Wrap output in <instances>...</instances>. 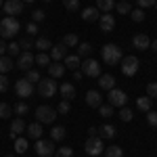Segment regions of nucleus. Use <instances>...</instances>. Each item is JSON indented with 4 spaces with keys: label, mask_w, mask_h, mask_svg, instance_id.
Listing matches in <instances>:
<instances>
[{
    "label": "nucleus",
    "mask_w": 157,
    "mask_h": 157,
    "mask_svg": "<svg viewBox=\"0 0 157 157\" xmlns=\"http://www.w3.org/2000/svg\"><path fill=\"white\" fill-rule=\"evenodd\" d=\"M19 29H21V25H19V21H17V17H9V15H6V17L0 21V38H2V40L15 38Z\"/></svg>",
    "instance_id": "1"
},
{
    "label": "nucleus",
    "mask_w": 157,
    "mask_h": 157,
    "mask_svg": "<svg viewBox=\"0 0 157 157\" xmlns=\"http://www.w3.org/2000/svg\"><path fill=\"white\" fill-rule=\"evenodd\" d=\"M101 57H103V61H105L107 65H117L124 55H121V48L117 44H105V46L101 48Z\"/></svg>",
    "instance_id": "2"
},
{
    "label": "nucleus",
    "mask_w": 157,
    "mask_h": 157,
    "mask_svg": "<svg viewBox=\"0 0 157 157\" xmlns=\"http://www.w3.org/2000/svg\"><path fill=\"white\" fill-rule=\"evenodd\" d=\"M57 90H59V86H57V80H52V78L38 82V94L42 98H52L57 94Z\"/></svg>",
    "instance_id": "3"
},
{
    "label": "nucleus",
    "mask_w": 157,
    "mask_h": 157,
    "mask_svg": "<svg viewBox=\"0 0 157 157\" xmlns=\"http://www.w3.org/2000/svg\"><path fill=\"white\" fill-rule=\"evenodd\" d=\"M84 151L88 153V155H92V157L101 155V153L105 151L103 138H101V136H88V138H86V143H84Z\"/></svg>",
    "instance_id": "4"
},
{
    "label": "nucleus",
    "mask_w": 157,
    "mask_h": 157,
    "mask_svg": "<svg viewBox=\"0 0 157 157\" xmlns=\"http://www.w3.org/2000/svg\"><path fill=\"white\" fill-rule=\"evenodd\" d=\"M34 115H36V121H40V124H52L55 117H57V111L46 107V105H40V107H36Z\"/></svg>",
    "instance_id": "5"
},
{
    "label": "nucleus",
    "mask_w": 157,
    "mask_h": 157,
    "mask_svg": "<svg viewBox=\"0 0 157 157\" xmlns=\"http://www.w3.org/2000/svg\"><path fill=\"white\" fill-rule=\"evenodd\" d=\"M15 94L21 98H29L34 94V84L29 82V80H17V84H15Z\"/></svg>",
    "instance_id": "6"
},
{
    "label": "nucleus",
    "mask_w": 157,
    "mask_h": 157,
    "mask_svg": "<svg viewBox=\"0 0 157 157\" xmlns=\"http://www.w3.org/2000/svg\"><path fill=\"white\" fill-rule=\"evenodd\" d=\"M138 63L140 61L136 59V57H121V73L128 75V78H132L134 73L138 71Z\"/></svg>",
    "instance_id": "7"
},
{
    "label": "nucleus",
    "mask_w": 157,
    "mask_h": 157,
    "mask_svg": "<svg viewBox=\"0 0 157 157\" xmlns=\"http://www.w3.org/2000/svg\"><path fill=\"white\" fill-rule=\"evenodd\" d=\"M109 105L115 109V107H126V103H128V97H126V92L124 90H117V88H113V90H109Z\"/></svg>",
    "instance_id": "8"
},
{
    "label": "nucleus",
    "mask_w": 157,
    "mask_h": 157,
    "mask_svg": "<svg viewBox=\"0 0 157 157\" xmlns=\"http://www.w3.org/2000/svg\"><path fill=\"white\" fill-rule=\"evenodd\" d=\"M82 73L88 75V78H98L101 75V63L94 59H86L82 63Z\"/></svg>",
    "instance_id": "9"
},
{
    "label": "nucleus",
    "mask_w": 157,
    "mask_h": 157,
    "mask_svg": "<svg viewBox=\"0 0 157 157\" xmlns=\"http://www.w3.org/2000/svg\"><path fill=\"white\" fill-rule=\"evenodd\" d=\"M2 9L9 17H19L23 13V0H6L2 4Z\"/></svg>",
    "instance_id": "10"
},
{
    "label": "nucleus",
    "mask_w": 157,
    "mask_h": 157,
    "mask_svg": "<svg viewBox=\"0 0 157 157\" xmlns=\"http://www.w3.org/2000/svg\"><path fill=\"white\" fill-rule=\"evenodd\" d=\"M36 153L40 157H50L55 153V147H52V140H44V138H38L36 140Z\"/></svg>",
    "instance_id": "11"
},
{
    "label": "nucleus",
    "mask_w": 157,
    "mask_h": 157,
    "mask_svg": "<svg viewBox=\"0 0 157 157\" xmlns=\"http://www.w3.org/2000/svg\"><path fill=\"white\" fill-rule=\"evenodd\" d=\"M34 63H36V57H34L32 52H21L19 59H17V67H19L21 71H29Z\"/></svg>",
    "instance_id": "12"
},
{
    "label": "nucleus",
    "mask_w": 157,
    "mask_h": 157,
    "mask_svg": "<svg viewBox=\"0 0 157 157\" xmlns=\"http://www.w3.org/2000/svg\"><path fill=\"white\" fill-rule=\"evenodd\" d=\"M98 21H101V29L109 34V32H113V27H115V17L111 15V13H103L101 17H98Z\"/></svg>",
    "instance_id": "13"
},
{
    "label": "nucleus",
    "mask_w": 157,
    "mask_h": 157,
    "mask_svg": "<svg viewBox=\"0 0 157 157\" xmlns=\"http://www.w3.org/2000/svg\"><path fill=\"white\" fill-rule=\"evenodd\" d=\"M132 46L136 50H147L149 46H151V40H149L147 34H136V36L132 38Z\"/></svg>",
    "instance_id": "14"
},
{
    "label": "nucleus",
    "mask_w": 157,
    "mask_h": 157,
    "mask_svg": "<svg viewBox=\"0 0 157 157\" xmlns=\"http://www.w3.org/2000/svg\"><path fill=\"white\" fill-rule=\"evenodd\" d=\"M98 86H101V90H113L115 88V78L111 75V73H101L98 75Z\"/></svg>",
    "instance_id": "15"
},
{
    "label": "nucleus",
    "mask_w": 157,
    "mask_h": 157,
    "mask_svg": "<svg viewBox=\"0 0 157 157\" xmlns=\"http://www.w3.org/2000/svg\"><path fill=\"white\" fill-rule=\"evenodd\" d=\"M67 57V46L61 42V44H52V48H50V59L52 61H63Z\"/></svg>",
    "instance_id": "16"
},
{
    "label": "nucleus",
    "mask_w": 157,
    "mask_h": 157,
    "mask_svg": "<svg viewBox=\"0 0 157 157\" xmlns=\"http://www.w3.org/2000/svg\"><path fill=\"white\" fill-rule=\"evenodd\" d=\"M86 105L88 107H101L103 105V97L98 90H88L86 92Z\"/></svg>",
    "instance_id": "17"
},
{
    "label": "nucleus",
    "mask_w": 157,
    "mask_h": 157,
    "mask_svg": "<svg viewBox=\"0 0 157 157\" xmlns=\"http://www.w3.org/2000/svg\"><path fill=\"white\" fill-rule=\"evenodd\" d=\"M25 132L27 136L32 138V140H38V138H42V124L36 121V124H29V126H25Z\"/></svg>",
    "instance_id": "18"
},
{
    "label": "nucleus",
    "mask_w": 157,
    "mask_h": 157,
    "mask_svg": "<svg viewBox=\"0 0 157 157\" xmlns=\"http://www.w3.org/2000/svg\"><path fill=\"white\" fill-rule=\"evenodd\" d=\"M63 73H65V65L61 63V61H55V63H50L48 65V75L50 78H63Z\"/></svg>",
    "instance_id": "19"
},
{
    "label": "nucleus",
    "mask_w": 157,
    "mask_h": 157,
    "mask_svg": "<svg viewBox=\"0 0 157 157\" xmlns=\"http://www.w3.org/2000/svg\"><path fill=\"white\" fill-rule=\"evenodd\" d=\"M59 92H61V97H63V101H71V98L75 97V88H73V84H69V82H63V84L59 86Z\"/></svg>",
    "instance_id": "20"
},
{
    "label": "nucleus",
    "mask_w": 157,
    "mask_h": 157,
    "mask_svg": "<svg viewBox=\"0 0 157 157\" xmlns=\"http://www.w3.org/2000/svg\"><path fill=\"white\" fill-rule=\"evenodd\" d=\"M21 132H25V121L21 120V117H17V120L11 121V138L15 140Z\"/></svg>",
    "instance_id": "21"
},
{
    "label": "nucleus",
    "mask_w": 157,
    "mask_h": 157,
    "mask_svg": "<svg viewBox=\"0 0 157 157\" xmlns=\"http://www.w3.org/2000/svg\"><path fill=\"white\" fill-rule=\"evenodd\" d=\"M98 9L97 6H88V9H84L82 11V19L84 21H88V23H92V21H98Z\"/></svg>",
    "instance_id": "22"
},
{
    "label": "nucleus",
    "mask_w": 157,
    "mask_h": 157,
    "mask_svg": "<svg viewBox=\"0 0 157 157\" xmlns=\"http://www.w3.org/2000/svg\"><path fill=\"white\" fill-rule=\"evenodd\" d=\"M63 65H65L67 69L75 71V69H78L82 63H80V57H78V55H69V57H65V59H63Z\"/></svg>",
    "instance_id": "23"
},
{
    "label": "nucleus",
    "mask_w": 157,
    "mask_h": 157,
    "mask_svg": "<svg viewBox=\"0 0 157 157\" xmlns=\"http://www.w3.org/2000/svg\"><path fill=\"white\" fill-rule=\"evenodd\" d=\"M115 128L111 126V124H105V126H101V130H98V136L101 138H107V140H111V138H115Z\"/></svg>",
    "instance_id": "24"
},
{
    "label": "nucleus",
    "mask_w": 157,
    "mask_h": 157,
    "mask_svg": "<svg viewBox=\"0 0 157 157\" xmlns=\"http://www.w3.org/2000/svg\"><path fill=\"white\" fill-rule=\"evenodd\" d=\"M97 9L103 13H111L115 9V0H97Z\"/></svg>",
    "instance_id": "25"
},
{
    "label": "nucleus",
    "mask_w": 157,
    "mask_h": 157,
    "mask_svg": "<svg viewBox=\"0 0 157 157\" xmlns=\"http://www.w3.org/2000/svg\"><path fill=\"white\" fill-rule=\"evenodd\" d=\"M65 134H67V130H65L63 126H55V128L50 130V140H57V143H59V140L65 138Z\"/></svg>",
    "instance_id": "26"
},
{
    "label": "nucleus",
    "mask_w": 157,
    "mask_h": 157,
    "mask_svg": "<svg viewBox=\"0 0 157 157\" xmlns=\"http://www.w3.org/2000/svg\"><path fill=\"white\" fill-rule=\"evenodd\" d=\"M34 46H36L40 52H46V50H50L52 48V44H50V40L48 38H38L36 42H34Z\"/></svg>",
    "instance_id": "27"
},
{
    "label": "nucleus",
    "mask_w": 157,
    "mask_h": 157,
    "mask_svg": "<svg viewBox=\"0 0 157 157\" xmlns=\"http://www.w3.org/2000/svg\"><path fill=\"white\" fill-rule=\"evenodd\" d=\"M15 67L11 57H0V73H9Z\"/></svg>",
    "instance_id": "28"
},
{
    "label": "nucleus",
    "mask_w": 157,
    "mask_h": 157,
    "mask_svg": "<svg viewBox=\"0 0 157 157\" xmlns=\"http://www.w3.org/2000/svg\"><path fill=\"white\" fill-rule=\"evenodd\" d=\"M151 101L153 98H149V97H140V98H136V107L140 109V111H151Z\"/></svg>",
    "instance_id": "29"
},
{
    "label": "nucleus",
    "mask_w": 157,
    "mask_h": 157,
    "mask_svg": "<svg viewBox=\"0 0 157 157\" xmlns=\"http://www.w3.org/2000/svg\"><path fill=\"white\" fill-rule=\"evenodd\" d=\"M92 52V44H88V42H80L78 44V57L82 59V57H88Z\"/></svg>",
    "instance_id": "30"
},
{
    "label": "nucleus",
    "mask_w": 157,
    "mask_h": 157,
    "mask_svg": "<svg viewBox=\"0 0 157 157\" xmlns=\"http://www.w3.org/2000/svg\"><path fill=\"white\" fill-rule=\"evenodd\" d=\"M105 157H124V151H121V147L111 145L105 149Z\"/></svg>",
    "instance_id": "31"
},
{
    "label": "nucleus",
    "mask_w": 157,
    "mask_h": 157,
    "mask_svg": "<svg viewBox=\"0 0 157 157\" xmlns=\"http://www.w3.org/2000/svg\"><path fill=\"white\" fill-rule=\"evenodd\" d=\"M63 44L69 48V46H78V44H80V40H78L75 34H65V36H63Z\"/></svg>",
    "instance_id": "32"
},
{
    "label": "nucleus",
    "mask_w": 157,
    "mask_h": 157,
    "mask_svg": "<svg viewBox=\"0 0 157 157\" xmlns=\"http://www.w3.org/2000/svg\"><path fill=\"white\" fill-rule=\"evenodd\" d=\"M117 115H120L121 121H130L134 117V111H132V109H128V107H120V113H117Z\"/></svg>",
    "instance_id": "33"
},
{
    "label": "nucleus",
    "mask_w": 157,
    "mask_h": 157,
    "mask_svg": "<svg viewBox=\"0 0 157 157\" xmlns=\"http://www.w3.org/2000/svg\"><path fill=\"white\" fill-rule=\"evenodd\" d=\"M36 63H38V67H48V65H50V55L40 52V55L36 57Z\"/></svg>",
    "instance_id": "34"
},
{
    "label": "nucleus",
    "mask_w": 157,
    "mask_h": 157,
    "mask_svg": "<svg viewBox=\"0 0 157 157\" xmlns=\"http://www.w3.org/2000/svg\"><path fill=\"white\" fill-rule=\"evenodd\" d=\"M55 157H73V149L71 147H59L55 151Z\"/></svg>",
    "instance_id": "35"
},
{
    "label": "nucleus",
    "mask_w": 157,
    "mask_h": 157,
    "mask_svg": "<svg viewBox=\"0 0 157 157\" xmlns=\"http://www.w3.org/2000/svg\"><path fill=\"white\" fill-rule=\"evenodd\" d=\"M115 9H117V13H120V15H128V13L132 11V4L124 0V2H117V4H115Z\"/></svg>",
    "instance_id": "36"
},
{
    "label": "nucleus",
    "mask_w": 157,
    "mask_h": 157,
    "mask_svg": "<svg viewBox=\"0 0 157 157\" xmlns=\"http://www.w3.org/2000/svg\"><path fill=\"white\" fill-rule=\"evenodd\" d=\"M15 151H17V153H25V151H27V140L17 136V138H15Z\"/></svg>",
    "instance_id": "37"
},
{
    "label": "nucleus",
    "mask_w": 157,
    "mask_h": 157,
    "mask_svg": "<svg viewBox=\"0 0 157 157\" xmlns=\"http://www.w3.org/2000/svg\"><path fill=\"white\" fill-rule=\"evenodd\" d=\"M130 15H132V21H136V23L145 21V11L143 9H134V11H130Z\"/></svg>",
    "instance_id": "38"
},
{
    "label": "nucleus",
    "mask_w": 157,
    "mask_h": 157,
    "mask_svg": "<svg viewBox=\"0 0 157 157\" xmlns=\"http://www.w3.org/2000/svg\"><path fill=\"white\" fill-rule=\"evenodd\" d=\"M147 124L151 126V128H157V111H147Z\"/></svg>",
    "instance_id": "39"
},
{
    "label": "nucleus",
    "mask_w": 157,
    "mask_h": 157,
    "mask_svg": "<svg viewBox=\"0 0 157 157\" xmlns=\"http://www.w3.org/2000/svg\"><path fill=\"white\" fill-rule=\"evenodd\" d=\"M6 52H9L11 57H17V55H21V48H19L17 42H11V44H6Z\"/></svg>",
    "instance_id": "40"
},
{
    "label": "nucleus",
    "mask_w": 157,
    "mask_h": 157,
    "mask_svg": "<svg viewBox=\"0 0 157 157\" xmlns=\"http://www.w3.org/2000/svg\"><path fill=\"white\" fill-rule=\"evenodd\" d=\"M63 6L67 9V11H78L80 9V0H63Z\"/></svg>",
    "instance_id": "41"
},
{
    "label": "nucleus",
    "mask_w": 157,
    "mask_h": 157,
    "mask_svg": "<svg viewBox=\"0 0 157 157\" xmlns=\"http://www.w3.org/2000/svg\"><path fill=\"white\" fill-rule=\"evenodd\" d=\"M17 44H19V48L23 50V52H29V50L34 48V42H32V40H27V38H25V40H19Z\"/></svg>",
    "instance_id": "42"
},
{
    "label": "nucleus",
    "mask_w": 157,
    "mask_h": 157,
    "mask_svg": "<svg viewBox=\"0 0 157 157\" xmlns=\"http://www.w3.org/2000/svg\"><path fill=\"white\" fill-rule=\"evenodd\" d=\"M57 111H59L61 115H67V113L71 111V105H69V101H61L59 107H57Z\"/></svg>",
    "instance_id": "43"
},
{
    "label": "nucleus",
    "mask_w": 157,
    "mask_h": 157,
    "mask_svg": "<svg viewBox=\"0 0 157 157\" xmlns=\"http://www.w3.org/2000/svg\"><path fill=\"white\" fill-rule=\"evenodd\" d=\"M11 117V107L6 103H0V120H9Z\"/></svg>",
    "instance_id": "44"
},
{
    "label": "nucleus",
    "mask_w": 157,
    "mask_h": 157,
    "mask_svg": "<svg viewBox=\"0 0 157 157\" xmlns=\"http://www.w3.org/2000/svg\"><path fill=\"white\" fill-rule=\"evenodd\" d=\"M44 19H46V13L42 11V9L34 11V15H32V21H34V23H40V21H44Z\"/></svg>",
    "instance_id": "45"
},
{
    "label": "nucleus",
    "mask_w": 157,
    "mask_h": 157,
    "mask_svg": "<svg viewBox=\"0 0 157 157\" xmlns=\"http://www.w3.org/2000/svg\"><path fill=\"white\" fill-rule=\"evenodd\" d=\"M25 80H29V82L34 84V82H40L42 78H40V71H36V69H29V71H27V75H25Z\"/></svg>",
    "instance_id": "46"
},
{
    "label": "nucleus",
    "mask_w": 157,
    "mask_h": 157,
    "mask_svg": "<svg viewBox=\"0 0 157 157\" xmlns=\"http://www.w3.org/2000/svg\"><path fill=\"white\" fill-rule=\"evenodd\" d=\"M27 111H29V107H27V103H23V101L15 105V113H17V115H25Z\"/></svg>",
    "instance_id": "47"
},
{
    "label": "nucleus",
    "mask_w": 157,
    "mask_h": 157,
    "mask_svg": "<svg viewBox=\"0 0 157 157\" xmlns=\"http://www.w3.org/2000/svg\"><path fill=\"white\" fill-rule=\"evenodd\" d=\"M98 111H101V115H103V117H111V115L115 113L111 105H101V107H98Z\"/></svg>",
    "instance_id": "48"
},
{
    "label": "nucleus",
    "mask_w": 157,
    "mask_h": 157,
    "mask_svg": "<svg viewBox=\"0 0 157 157\" xmlns=\"http://www.w3.org/2000/svg\"><path fill=\"white\" fill-rule=\"evenodd\" d=\"M147 97L149 98H157V82L147 86Z\"/></svg>",
    "instance_id": "49"
},
{
    "label": "nucleus",
    "mask_w": 157,
    "mask_h": 157,
    "mask_svg": "<svg viewBox=\"0 0 157 157\" xmlns=\"http://www.w3.org/2000/svg\"><path fill=\"white\" fill-rule=\"evenodd\" d=\"M9 78H6V75H4V73H0V92H6V90H9Z\"/></svg>",
    "instance_id": "50"
},
{
    "label": "nucleus",
    "mask_w": 157,
    "mask_h": 157,
    "mask_svg": "<svg viewBox=\"0 0 157 157\" xmlns=\"http://www.w3.org/2000/svg\"><path fill=\"white\" fill-rule=\"evenodd\" d=\"M138 2V9H151V6H155L157 0H136Z\"/></svg>",
    "instance_id": "51"
},
{
    "label": "nucleus",
    "mask_w": 157,
    "mask_h": 157,
    "mask_svg": "<svg viewBox=\"0 0 157 157\" xmlns=\"http://www.w3.org/2000/svg\"><path fill=\"white\" fill-rule=\"evenodd\" d=\"M25 32H27L29 36H36V34H38V25L34 23V21H32V23H27V27H25Z\"/></svg>",
    "instance_id": "52"
},
{
    "label": "nucleus",
    "mask_w": 157,
    "mask_h": 157,
    "mask_svg": "<svg viewBox=\"0 0 157 157\" xmlns=\"http://www.w3.org/2000/svg\"><path fill=\"white\" fill-rule=\"evenodd\" d=\"M4 52H6V44H4V40L0 38V57H2Z\"/></svg>",
    "instance_id": "53"
},
{
    "label": "nucleus",
    "mask_w": 157,
    "mask_h": 157,
    "mask_svg": "<svg viewBox=\"0 0 157 157\" xmlns=\"http://www.w3.org/2000/svg\"><path fill=\"white\" fill-rule=\"evenodd\" d=\"M88 136H98V128H88Z\"/></svg>",
    "instance_id": "54"
},
{
    "label": "nucleus",
    "mask_w": 157,
    "mask_h": 157,
    "mask_svg": "<svg viewBox=\"0 0 157 157\" xmlns=\"http://www.w3.org/2000/svg\"><path fill=\"white\" fill-rule=\"evenodd\" d=\"M82 78H84V73H82V71H78V69L73 71V80H82Z\"/></svg>",
    "instance_id": "55"
},
{
    "label": "nucleus",
    "mask_w": 157,
    "mask_h": 157,
    "mask_svg": "<svg viewBox=\"0 0 157 157\" xmlns=\"http://www.w3.org/2000/svg\"><path fill=\"white\" fill-rule=\"evenodd\" d=\"M151 48H153V50L157 52V40H153V42H151Z\"/></svg>",
    "instance_id": "56"
},
{
    "label": "nucleus",
    "mask_w": 157,
    "mask_h": 157,
    "mask_svg": "<svg viewBox=\"0 0 157 157\" xmlns=\"http://www.w3.org/2000/svg\"><path fill=\"white\" fill-rule=\"evenodd\" d=\"M25 2H36V0H23V4H25Z\"/></svg>",
    "instance_id": "57"
},
{
    "label": "nucleus",
    "mask_w": 157,
    "mask_h": 157,
    "mask_svg": "<svg viewBox=\"0 0 157 157\" xmlns=\"http://www.w3.org/2000/svg\"><path fill=\"white\" fill-rule=\"evenodd\" d=\"M2 4H4V2H2V0H0V6H2Z\"/></svg>",
    "instance_id": "58"
},
{
    "label": "nucleus",
    "mask_w": 157,
    "mask_h": 157,
    "mask_svg": "<svg viewBox=\"0 0 157 157\" xmlns=\"http://www.w3.org/2000/svg\"><path fill=\"white\" fill-rule=\"evenodd\" d=\"M44 2H52V0H44Z\"/></svg>",
    "instance_id": "59"
},
{
    "label": "nucleus",
    "mask_w": 157,
    "mask_h": 157,
    "mask_svg": "<svg viewBox=\"0 0 157 157\" xmlns=\"http://www.w3.org/2000/svg\"><path fill=\"white\" fill-rule=\"evenodd\" d=\"M6 157H15V155H6Z\"/></svg>",
    "instance_id": "60"
},
{
    "label": "nucleus",
    "mask_w": 157,
    "mask_h": 157,
    "mask_svg": "<svg viewBox=\"0 0 157 157\" xmlns=\"http://www.w3.org/2000/svg\"><path fill=\"white\" fill-rule=\"evenodd\" d=\"M155 9H157V2H155Z\"/></svg>",
    "instance_id": "61"
}]
</instances>
